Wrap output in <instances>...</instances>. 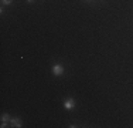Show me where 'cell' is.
<instances>
[{
    "label": "cell",
    "mask_w": 133,
    "mask_h": 128,
    "mask_svg": "<svg viewBox=\"0 0 133 128\" xmlns=\"http://www.w3.org/2000/svg\"><path fill=\"white\" fill-rule=\"evenodd\" d=\"M75 104H77V102H75V100L72 97H68L64 100V108L65 110H72V108L75 107Z\"/></svg>",
    "instance_id": "6da1fadb"
},
{
    "label": "cell",
    "mask_w": 133,
    "mask_h": 128,
    "mask_svg": "<svg viewBox=\"0 0 133 128\" xmlns=\"http://www.w3.org/2000/svg\"><path fill=\"white\" fill-rule=\"evenodd\" d=\"M52 74L54 75L64 74V67H62V64H54L52 66Z\"/></svg>",
    "instance_id": "7a4b0ae2"
},
{
    "label": "cell",
    "mask_w": 133,
    "mask_h": 128,
    "mask_svg": "<svg viewBox=\"0 0 133 128\" xmlns=\"http://www.w3.org/2000/svg\"><path fill=\"white\" fill-rule=\"evenodd\" d=\"M10 125L11 127H23V123H21V120L20 118H11L10 120Z\"/></svg>",
    "instance_id": "3957f363"
},
{
    "label": "cell",
    "mask_w": 133,
    "mask_h": 128,
    "mask_svg": "<svg viewBox=\"0 0 133 128\" xmlns=\"http://www.w3.org/2000/svg\"><path fill=\"white\" fill-rule=\"evenodd\" d=\"M10 120H11V118H10V115H9V114H3L2 115V123H9Z\"/></svg>",
    "instance_id": "277c9868"
},
{
    "label": "cell",
    "mask_w": 133,
    "mask_h": 128,
    "mask_svg": "<svg viewBox=\"0 0 133 128\" xmlns=\"http://www.w3.org/2000/svg\"><path fill=\"white\" fill-rule=\"evenodd\" d=\"M13 3V0H2V4L3 6H10Z\"/></svg>",
    "instance_id": "5b68a950"
},
{
    "label": "cell",
    "mask_w": 133,
    "mask_h": 128,
    "mask_svg": "<svg viewBox=\"0 0 133 128\" xmlns=\"http://www.w3.org/2000/svg\"><path fill=\"white\" fill-rule=\"evenodd\" d=\"M0 127H2V128H6V127H7V123H2V125H0Z\"/></svg>",
    "instance_id": "8992f818"
},
{
    "label": "cell",
    "mask_w": 133,
    "mask_h": 128,
    "mask_svg": "<svg viewBox=\"0 0 133 128\" xmlns=\"http://www.w3.org/2000/svg\"><path fill=\"white\" fill-rule=\"evenodd\" d=\"M27 2H28V3H34L36 0H27Z\"/></svg>",
    "instance_id": "52a82bcc"
}]
</instances>
